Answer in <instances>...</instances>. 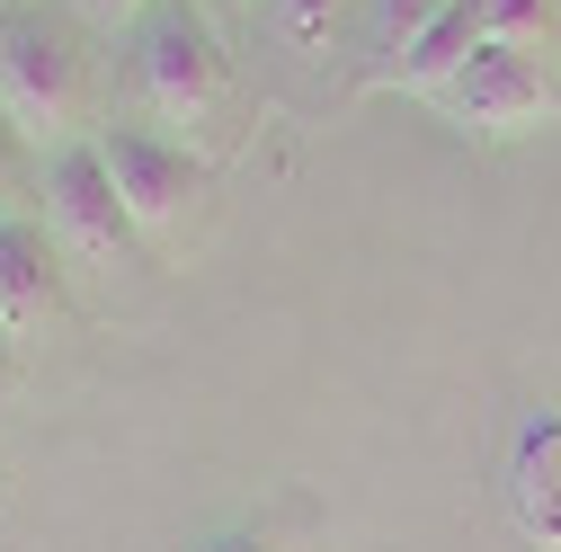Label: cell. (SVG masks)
I'll list each match as a JSON object with an SVG mask.
<instances>
[{
	"label": "cell",
	"instance_id": "obj_1",
	"mask_svg": "<svg viewBox=\"0 0 561 552\" xmlns=\"http://www.w3.org/2000/svg\"><path fill=\"white\" fill-rule=\"evenodd\" d=\"M0 116H10L27 143L62 152L81 143L99 116V62L81 45L72 19L54 10H0Z\"/></svg>",
	"mask_w": 561,
	"mask_h": 552
},
{
	"label": "cell",
	"instance_id": "obj_2",
	"mask_svg": "<svg viewBox=\"0 0 561 552\" xmlns=\"http://www.w3.org/2000/svg\"><path fill=\"white\" fill-rule=\"evenodd\" d=\"M134 90L161 125H179V143L205 152V134H224L232 116V54L215 36V19L196 0H152L134 27Z\"/></svg>",
	"mask_w": 561,
	"mask_h": 552
},
{
	"label": "cell",
	"instance_id": "obj_3",
	"mask_svg": "<svg viewBox=\"0 0 561 552\" xmlns=\"http://www.w3.org/2000/svg\"><path fill=\"white\" fill-rule=\"evenodd\" d=\"M99 152H107V179L134 215V241L144 250H179L187 223L205 215V196H215V161L179 134H152V125H99Z\"/></svg>",
	"mask_w": 561,
	"mask_h": 552
},
{
	"label": "cell",
	"instance_id": "obj_4",
	"mask_svg": "<svg viewBox=\"0 0 561 552\" xmlns=\"http://www.w3.org/2000/svg\"><path fill=\"white\" fill-rule=\"evenodd\" d=\"M45 223H54L62 250L90 258V267H116V258L144 250V241H134L125 196H116V179H107L99 134H81V143H62V152H45Z\"/></svg>",
	"mask_w": 561,
	"mask_h": 552
},
{
	"label": "cell",
	"instance_id": "obj_5",
	"mask_svg": "<svg viewBox=\"0 0 561 552\" xmlns=\"http://www.w3.org/2000/svg\"><path fill=\"white\" fill-rule=\"evenodd\" d=\"M428 99H437L455 125H472V134H526V125L561 116V81L543 72L526 45H472Z\"/></svg>",
	"mask_w": 561,
	"mask_h": 552
},
{
	"label": "cell",
	"instance_id": "obj_6",
	"mask_svg": "<svg viewBox=\"0 0 561 552\" xmlns=\"http://www.w3.org/2000/svg\"><path fill=\"white\" fill-rule=\"evenodd\" d=\"M62 312V267H54V223L36 215H0V321L19 338Z\"/></svg>",
	"mask_w": 561,
	"mask_h": 552
},
{
	"label": "cell",
	"instance_id": "obj_7",
	"mask_svg": "<svg viewBox=\"0 0 561 552\" xmlns=\"http://www.w3.org/2000/svg\"><path fill=\"white\" fill-rule=\"evenodd\" d=\"M508 491H517V526L535 543H561V410L526 419L517 463H508Z\"/></svg>",
	"mask_w": 561,
	"mask_h": 552
},
{
	"label": "cell",
	"instance_id": "obj_8",
	"mask_svg": "<svg viewBox=\"0 0 561 552\" xmlns=\"http://www.w3.org/2000/svg\"><path fill=\"white\" fill-rule=\"evenodd\" d=\"M339 10H347V0H267V27H276V45L321 54V45H330V27H339Z\"/></svg>",
	"mask_w": 561,
	"mask_h": 552
},
{
	"label": "cell",
	"instance_id": "obj_9",
	"mask_svg": "<svg viewBox=\"0 0 561 552\" xmlns=\"http://www.w3.org/2000/svg\"><path fill=\"white\" fill-rule=\"evenodd\" d=\"M19 196H27V134L0 116V215H19Z\"/></svg>",
	"mask_w": 561,
	"mask_h": 552
},
{
	"label": "cell",
	"instance_id": "obj_10",
	"mask_svg": "<svg viewBox=\"0 0 561 552\" xmlns=\"http://www.w3.org/2000/svg\"><path fill=\"white\" fill-rule=\"evenodd\" d=\"M72 10L99 27V36H134V27H144V10H152V0H72Z\"/></svg>",
	"mask_w": 561,
	"mask_h": 552
},
{
	"label": "cell",
	"instance_id": "obj_11",
	"mask_svg": "<svg viewBox=\"0 0 561 552\" xmlns=\"http://www.w3.org/2000/svg\"><path fill=\"white\" fill-rule=\"evenodd\" d=\"M10 383H19V330L0 321V392H10Z\"/></svg>",
	"mask_w": 561,
	"mask_h": 552
},
{
	"label": "cell",
	"instance_id": "obj_12",
	"mask_svg": "<svg viewBox=\"0 0 561 552\" xmlns=\"http://www.w3.org/2000/svg\"><path fill=\"white\" fill-rule=\"evenodd\" d=\"M215 552H276V543H267V534H224Z\"/></svg>",
	"mask_w": 561,
	"mask_h": 552
}]
</instances>
